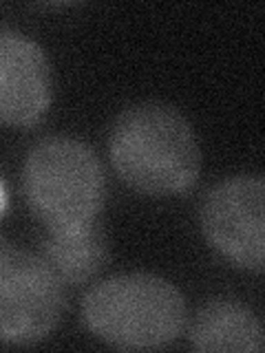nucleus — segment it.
Returning <instances> with one entry per match:
<instances>
[{
    "label": "nucleus",
    "mask_w": 265,
    "mask_h": 353,
    "mask_svg": "<svg viewBox=\"0 0 265 353\" xmlns=\"http://www.w3.org/2000/svg\"><path fill=\"white\" fill-rule=\"evenodd\" d=\"M202 230L219 254L237 268L263 272L265 181L259 174H237L213 185L202 203Z\"/></svg>",
    "instance_id": "5"
},
{
    "label": "nucleus",
    "mask_w": 265,
    "mask_h": 353,
    "mask_svg": "<svg viewBox=\"0 0 265 353\" xmlns=\"http://www.w3.org/2000/svg\"><path fill=\"white\" fill-rule=\"evenodd\" d=\"M51 95L47 53L25 33L0 27V124L36 126L47 115Z\"/></svg>",
    "instance_id": "6"
},
{
    "label": "nucleus",
    "mask_w": 265,
    "mask_h": 353,
    "mask_svg": "<svg viewBox=\"0 0 265 353\" xmlns=\"http://www.w3.org/2000/svg\"><path fill=\"white\" fill-rule=\"evenodd\" d=\"M22 188L31 212L49 230L62 232L97 221L106 196V176L88 143L51 135L29 150Z\"/></svg>",
    "instance_id": "3"
},
{
    "label": "nucleus",
    "mask_w": 265,
    "mask_h": 353,
    "mask_svg": "<svg viewBox=\"0 0 265 353\" xmlns=\"http://www.w3.org/2000/svg\"><path fill=\"white\" fill-rule=\"evenodd\" d=\"M108 236L99 221L77 230H62L44 236L40 256L58 276L62 285H84L108 263Z\"/></svg>",
    "instance_id": "8"
},
{
    "label": "nucleus",
    "mask_w": 265,
    "mask_h": 353,
    "mask_svg": "<svg viewBox=\"0 0 265 353\" xmlns=\"http://www.w3.org/2000/svg\"><path fill=\"white\" fill-rule=\"evenodd\" d=\"M188 340L197 351L261 353L265 349L259 316L235 298H215L206 303L188 329Z\"/></svg>",
    "instance_id": "7"
},
{
    "label": "nucleus",
    "mask_w": 265,
    "mask_h": 353,
    "mask_svg": "<svg viewBox=\"0 0 265 353\" xmlns=\"http://www.w3.org/2000/svg\"><path fill=\"white\" fill-rule=\"evenodd\" d=\"M115 172L148 196L184 194L202 172V146L179 110L164 102H141L121 110L108 139Z\"/></svg>",
    "instance_id": "1"
},
{
    "label": "nucleus",
    "mask_w": 265,
    "mask_h": 353,
    "mask_svg": "<svg viewBox=\"0 0 265 353\" xmlns=\"http://www.w3.org/2000/svg\"><path fill=\"white\" fill-rule=\"evenodd\" d=\"M7 205H9V199H7V188H5L3 179H0V216L5 214Z\"/></svg>",
    "instance_id": "9"
},
{
    "label": "nucleus",
    "mask_w": 265,
    "mask_h": 353,
    "mask_svg": "<svg viewBox=\"0 0 265 353\" xmlns=\"http://www.w3.org/2000/svg\"><path fill=\"white\" fill-rule=\"evenodd\" d=\"M64 285L42 261L0 236V342L36 345L64 314Z\"/></svg>",
    "instance_id": "4"
},
{
    "label": "nucleus",
    "mask_w": 265,
    "mask_h": 353,
    "mask_svg": "<svg viewBox=\"0 0 265 353\" xmlns=\"http://www.w3.org/2000/svg\"><path fill=\"white\" fill-rule=\"evenodd\" d=\"M82 323L117 349L168 347L184 334L188 307L177 287L155 274H121L93 285L82 298Z\"/></svg>",
    "instance_id": "2"
}]
</instances>
